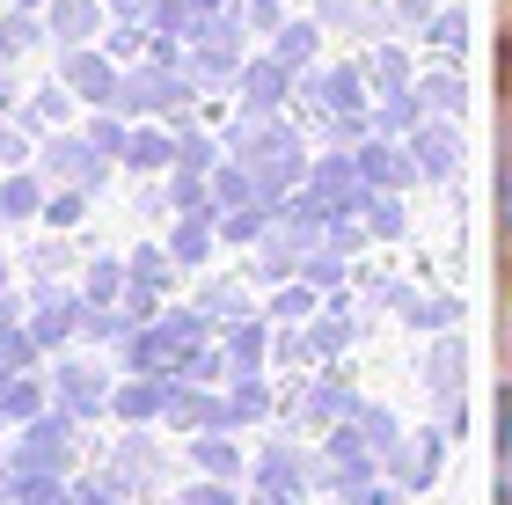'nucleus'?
I'll return each mask as SVG.
<instances>
[{
    "instance_id": "f257e3e1",
    "label": "nucleus",
    "mask_w": 512,
    "mask_h": 505,
    "mask_svg": "<svg viewBox=\"0 0 512 505\" xmlns=\"http://www.w3.org/2000/svg\"><path fill=\"white\" fill-rule=\"evenodd\" d=\"M498 505H512V403L498 410Z\"/></svg>"
},
{
    "instance_id": "f03ea898",
    "label": "nucleus",
    "mask_w": 512,
    "mask_h": 505,
    "mask_svg": "<svg viewBox=\"0 0 512 505\" xmlns=\"http://www.w3.org/2000/svg\"><path fill=\"white\" fill-rule=\"evenodd\" d=\"M498 205H505V227H512V169H505V191H498Z\"/></svg>"
}]
</instances>
